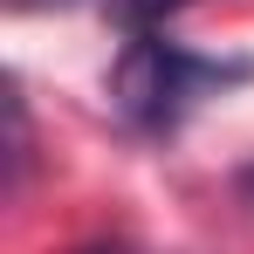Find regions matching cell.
I'll return each instance as SVG.
<instances>
[{
  "mask_svg": "<svg viewBox=\"0 0 254 254\" xmlns=\"http://www.w3.org/2000/svg\"><path fill=\"white\" fill-rule=\"evenodd\" d=\"M241 76H248V62H206V55L179 48L172 35L144 28V35H130L124 55H117L110 96H117V110H124L137 130L165 137V130L186 124V110H192L206 89H227V83H241Z\"/></svg>",
  "mask_w": 254,
  "mask_h": 254,
  "instance_id": "cell-1",
  "label": "cell"
},
{
  "mask_svg": "<svg viewBox=\"0 0 254 254\" xmlns=\"http://www.w3.org/2000/svg\"><path fill=\"white\" fill-rule=\"evenodd\" d=\"M14 7H55V0H14Z\"/></svg>",
  "mask_w": 254,
  "mask_h": 254,
  "instance_id": "cell-4",
  "label": "cell"
},
{
  "mask_svg": "<svg viewBox=\"0 0 254 254\" xmlns=\"http://www.w3.org/2000/svg\"><path fill=\"white\" fill-rule=\"evenodd\" d=\"M241 192H248V199H254V165H248V172H241Z\"/></svg>",
  "mask_w": 254,
  "mask_h": 254,
  "instance_id": "cell-3",
  "label": "cell"
},
{
  "mask_svg": "<svg viewBox=\"0 0 254 254\" xmlns=\"http://www.w3.org/2000/svg\"><path fill=\"white\" fill-rule=\"evenodd\" d=\"M179 7H192V0H117V21L130 35H144V28H165Z\"/></svg>",
  "mask_w": 254,
  "mask_h": 254,
  "instance_id": "cell-2",
  "label": "cell"
},
{
  "mask_svg": "<svg viewBox=\"0 0 254 254\" xmlns=\"http://www.w3.org/2000/svg\"><path fill=\"white\" fill-rule=\"evenodd\" d=\"M89 254H124V248H89Z\"/></svg>",
  "mask_w": 254,
  "mask_h": 254,
  "instance_id": "cell-5",
  "label": "cell"
}]
</instances>
